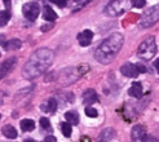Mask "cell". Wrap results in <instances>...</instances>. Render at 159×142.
<instances>
[{
    "mask_svg": "<svg viewBox=\"0 0 159 142\" xmlns=\"http://www.w3.org/2000/svg\"><path fill=\"white\" fill-rule=\"evenodd\" d=\"M53 58L54 54L48 48H42L35 51L31 54L29 61L25 64V66H23L22 76L25 79H29V80L40 76L51 67V65L53 64Z\"/></svg>",
    "mask_w": 159,
    "mask_h": 142,
    "instance_id": "6da1fadb",
    "label": "cell"
},
{
    "mask_svg": "<svg viewBox=\"0 0 159 142\" xmlns=\"http://www.w3.org/2000/svg\"><path fill=\"white\" fill-rule=\"evenodd\" d=\"M123 35L119 33H114L110 36H107L104 42H102L98 47L96 52H94V57H96L97 62L102 65H107L115 58V56L122 49L123 45Z\"/></svg>",
    "mask_w": 159,
    "mask_h": 142,
    "instance_id": "7a4b0ae2",
    "label": "cell"
},
{
    "mask_svg": "<svg viewBox=\"0 0 159 142\" xmlns=\"http://www.w3.org/2000/svg\"><path fill=\"white\" fill-rule=\"evenodd\" d=\"M87 69L88 66H78V67H70V69H63V71L60 74V78H58V82L62 84V85H67V84H71L76 82L78 78H80L84 73H87Z\"/></svg>",
    "mask_w": 159,
    "mask_h": 142,
    "instance_id": "3957f363",
    "label": "cell"
},
{
    "mask_svg": "<svg viewBox=\"0 0 159 142\" xmlns=\"http://www.w3.org/2000/svg\"><path fill=\"white\" fill-rule=\"evenodd\" d=\"M157 53V43L155 39L153 36L146 38L144 42H142L137 49V54L139 57L142 60H152Z\"/></svg>",
    "mask_w": 159,
    "mask_h": 142,
    "instance_id": "277c9868",
    "label": "cell"
},
{
    "mask_svg": "<svg viewBox=\"0 0 159 142\" xmlns=\"http://www.w3.org/2000/svg\"><path fill=\"white\" fill-rule=\"evenodd\" d=\"M129 4H132V0H113L105 8V13L110 17H116L128 9Z\"/></svg>",
    "mask_w": 159,
    "mask_h": 142,
    "instance_id": "5b68a950",
    "label": "cell"
},
{
    "mask_svg": "<svg viewBox=\"0 0 159 142\" xmlns=\"http://www.w3.org/2000/svg\"><path fill=\"white\" fill-rule=\"evenodd\" d=\"M159 21V4L150 8L149 11H146L139 22L140 29H148L150 26H153L154 23H157Z\"/></svg>",
    "mask_w": 159,
    "mask_h": 142,
    "instance_id": "8992f818",
    "label": "cell"
},
{
    "mask_svg": "<svg viewBox=\"0 0 159 142\" xmlns=\"http://www.w3.org/2000/svg\"><path fill=\"white\" fill-rule=\"evenodd\" d=\"M22 12L29 21H35L39 17V13H40V7L38 3H27L23 5Z\"/></svg>",
    "mask_w": 159,
    "mask_h": 142,
    "instance_id": "52a82bcc",
    "label": "cell"
},
{
    "mask_svg": "<svg viewBox=\"0 0 159 142\" xmlns=\"http://www.w3.org/2000/svg\"><path fill=\"white\" fill-rule=\"evenodd\" d=\"M146 129L141 124H136L131 131V141L132 142H146Z\"/></svg>",
    "mask_w": 159,
    "mask_h": 142,
    "instance_id": "ba28073f",
    "label": "cell"
},
{
    "mask_svg": "<svg viewBox=\"0 0 159 142\" xmlns=\"http://www.w3.org/2000/svg\"><path fill=\"white\" fill-rule=\"evenodd\" d=\"M16 65H17V58L16 57H11V58H7L3 64H2V78H5L7 74H9L11 71L16 67Z\"/></svg>",
    "mask_w": 159,
    "mask_h": 142,
    "instance_id": "9c48e42d",
    "label": "cell"
},
{
    "mask_svg": "<svg viewBox=\"0 0 159 142\" xmlns=\"http://www.w3.org/2000/svg\"><path fill=\"white\" fill-rule=\"evenodd\" d=\"M92 39H93V33L91 30H84L78 35V42L82 47H88L92 43Z\"/></svg>",
    "mask_w": 159,
    "mask_h": 142,
    "instance_id": "30bf717a",
    "label": "cell"
},
{
    "mask_svg": "<svg viewBox=\"0 0 159 142\" xmlns=\"http://www.w3.org/2000/svg\"><path fill=\"white\" fill-rule=\"evenodd\" d=\"M120 73L127 76V78H136L139 75V70L136 67V65H132V64H124L120 67Z\"/></svg>",
    "mask_w": 159,
    "mask_h": 142,
    "instance_id": "8fae6325",
    "label": "cell"
},
{
    "mask_svg": "<svg viewBox=\"0 0 159 142\" xmlns=\"http://www.w3.org/2000/svg\"><path fill=\"white\" fill-rule=\"evenodd\" d=\"M82 98H83V104H85V105H92V104H94V102L98 101L97 93L94 92L93 89H87V91L83 93Z\"/></svg>",
    "mask_w": 159,
    "mask_h": 142,
    "instance_id": "7c38bea8",
    "label": "cell"
},
{
    "mask_svg": "<svg viewBox=\"0 0 159 142\" xmlns=\"http://www.w3.org/2000/svg\"><path fill=\"white\" fill-rule=\"evenodd\" d=\"M114 137H115V131L113 128H105L98 135L97 142H111V140Z\"/></svg>",
    "mask_w": 159,
    "mask_h": 142,
    "instance_id": "4fadbf2b",
    "label": "cell"
},
{
    "mask_svg": "<svg viewBox=\"0 0 159 142\" xmlns=\"http://www.w3.org/2000/svg\"><path fill=\"white\" fill-rule=\"evenodd\" d=\"M128 93H129V96H132L134 98H140L142 96V85H141V83H139V82L132 83V85L129 87Z\"/></svg>",
    "mask_w": 159,
    "mask_h": 142,
    "instance_id": "5bb4252c",
    "label": "cell"
},
{
    "mask_svg": "<svg viewBox=\"0 0 159 142\" xmlns=\"http://www.w3.org/2000/svg\"><path fill=\"white\" fill-rule=\"evenodd\" d=\"M21 45H22V43L20 39H11V40H8L7 43H3V48L5 51H16V49H20Z\"/></svg>",
    "mask_w": 159,
    "mask_h": 142,
    "instance_id": "9a60e30c",
    "label": "cell"
},
{
    "mask_svg": "<svg viewBox=\"0 0 159 142\" xmlns=\"http://www.w3.org/2000/svg\"><path fill=\"white\" fill-rule=\"evenodd\" d=\"M57 106H58L57 101H56L54 98H49V100H47V101H45V104H44V105H42V109L44 110L45 113H51V114H53L56 110H57Z\"/></svg>",
    "mask_w": 159,
    "mask_h": 142,
    "instance_id": "2e32d148",
    "label": "cell"
},
{
    "mask_svg": "<svg viewBox=\"0 0 159 142\" xmlns=\"http://www.w3.org/2000/svg\"><path fill=\"white\" fill-rule=\"evenodd\" d=\"M20 127L23 132H31L35 128V122L31 120V119H23L20 123Z\"/></svg>",
    "mask_w": 159,
    "mask_h": 142,
    "instance_id": "e0dca14e",
    "label": "cell"
},
{
    "mask_svg": "<svg viewBox=\"0 0 159 142\" xmlns=\"http://www.w3.org/2000/svg\"><path fill=\"white\" fill-rule=\"evenodd\" d=\"M43 18L45 21H56L57 20V14H56V12L52 9L51 7H44V13H43Z\"/></svg>",
    "mask_w": 159,
    "mask_h": 142,
    "instance_id": "ac0fdd59",
    "label": "cell"
},
{
    "mask_svg": "<svg viewBox=\"0 0 159 142\" xmlns=\"http://www.w3.org/2000/svg\"><path fill=\"white\" fill-rule=\"evenodd\" d=\"M2 132H3V135L7 137V138H16L17 137V131H16V128L14 127H12V125H4L3 127V129H2Z\"/></svg>",
    "mask_w": 159,
    "mask_h": 142,
    "instance_id": "d6986e66",
    "label": "cell"
},
{
    "mask_svg": "<svg viewBox=\"0 0 159 142\" xmlns=\"http://www.w3.org/2000/svg\"><path fill=\"white\" fill-rule=\"evenodd\" d=\"M65 118H66V120H67L70 124L76 125V124L79 123V114H78V111H75V110L67 111V113L65 114Z\"/></svg>",
    "mask_w": 159,
    "mask_h": 142,
    "instance_id": "ffe728a7",
    "label": "cell"
},
{
    "mask_svg": "<svg viewBox=\"0 0 159 142\" xmlns=\"http://www.w3.org/2000/svg\"><path fill=\"white\" fill-rule=\"evenodd\" d=\"M61 129H62V133H63V136L65 137H70L71 136V124L69 122H63L61 124Z\"/></svg>",
    "mask_w": 159,
    "mask_h": 142,
    "instance_id": "44dd1931",
    "label": "cell"
},
{
    "mask_svg": "<svg viewBox=\"0 0 159 142\" xmlns=\"http://www.w3.org/2000/svg\"><path fill=\"white\" fill-rule=\"evenodd\" d=\"M9 20H11V12L3 11V12H2V21H0V25H2V26H5Z\"/></svg>",
    "mask_w": 159,
    "mask_h": 142,
    "instance_id": "7402d4cb",
    "label": "cell"
},
{
    "mask_svg": "<svg viewBox=\"0 0 159 142\" xmlns=\"http://www.w3.org/2000/svg\"><path fill=\"white\" fill-rule=\"evenodd\" d=\"M40 125H42V128L45 129V131H51L52 129L51 128V123H49V120L47 119V118H42L40 119Z\"/></svg>",
    "mask_w": 159,
    "mask_h": 142,
    "instance_id": "603a6c76",
    "label": "cell"
},
{
    "mask_svg": "<svg viewBox=\"0 0 159 142\" xmlns=\"http://www.w3.org/2000/svg\"><path fill=\"white\" fill-rule=\"evenodd\" d=\"M85 115L87 116H89V118H96L97 115H98V113H97V110H94L93 107H87L85 109Z\"/></svg>",
    "mask_w": 159,
    "mask_h": 142,
    "instance_id": "cb8c5ba5",
    "label": "cell"
},
{
    "mask_svg": "<svg viewBox=\"0 0 159 142\" xmlns=\"http://www.w3.org/2000/svg\"><path fill=\"white\" fill-rule=\"evenodd\" d=\"M146 4V0H132V5L134 8H144Z\"/></svg>",
    "mask_w": 159,
    "mask_h": 142,
    "instance_id": "d4e9b609",
    "label": "cell"
},
{
    "mask_svg": "<svg viewBox=\"0 0 159 142\" xmlns=\"http://www.w3.org/2000/svg\"><path fill=\"white\" fill-rule=\"evenodd\" d=\"M51 3H53V4H56L57 7H60V8H65L66 7V0H49Z\"/></svg>",
    "mask_w": 159,
    "mask_h": 142,
    "instance_id": "484cf974",
    "label": "cell"
},
{
    "mask_svg": "<svg viewBox=\"0 0 159 142\" xmlns=\"http://www.w3.org/2000/svg\"><path fill=\"white\" fill-rule=\"evenodd\" d=\"M136 67H137V70H139V73H146V67H145V65L137 64Z\"/></svg>",
    "mask_w": 159,
    "mask_h": 142,
    "instance_id": "4316f807",
    "label": "cell"
},
{
    "mask_svg": "<svg viewBox=\"0 0 159 142\" xmlns=\"http://www.w3.org/2000/svg\"><path fill=\"white\" fill-rule=\"evenodd\" d=\"M43 142H56V138L53 136H48V137H45L43 140Z\"/></svg>",
    "mask_w": 159,
    "mask_h": 142,
    "instance_id": "83f0119b",
    "label": "cell"
},
{
    "mask_svg": "<svg viewBox=\"0 0 159 142\" xmlns=\"http://www.w3.org/2000/svg\"><path fill=\"white\" fill-rule=\"evenodd\" d=\"M146 142H159V140H157V138L153 137V136H149L148 140H146Z\"/></svg>",
    "mask_w": 159,
    "mask_h": 142,
    "instance_id": "f1b7e54d",
    "label": "cell"
},
{
    "mask_svg": "<svg viewBox=\"0 0 159 142\" xmlns=\"http://www.w3.org/2000/svg\"><path fill=\"white\" fill-rule=\"evenodd\" d=\"M154 67L157 69V71H158V74H159V58L154 61Z\"/></svg>",
    "mask_w": 159,
    "mask_h": 142,
    "instance_id": "f546056e",
    "label": "cell"
},
{
    "mask_svg": "<svg viewBox=\"0 0 159 142\" xmlns=\"http://www.w3.org/2000/svg\"><path fill=\"white\" fill-rule=\"evenodd\" d=\"M42 29H43V31H48V30L52 29V25H49V26H47V25H45V26H43Z\"/></svg>",
    "mask_w": 159,
    "mask_h": 142,
    "instance_id": "4dcf8cb0",
    "label": "cell"
},
{
    "mask_svg": "<svg viewBox=\"0 0 159 142\" xmlns=\"http://www.w3.org/2000/svg\"><path fill=\"white\" fill-rule=\"evenodd\" d=\"M25 142H36L35 140H33V138H26L25 140Z\"/></svg>",
    "mask_w": 159,
    "mask_h": 142,
    "instance_id": "1f68e13d",
    "label": "cell"
},
{
    "mask_svg": "<svg viewBox=\"0 0 159 142\" xmlns=\"http://www.w3.org/2000/svg\"><path fill=\"white\" fill-rule=\"evenodd\" d=\"M9 2H11V0H4V3L8 5V4H9Z\"/></svg>",
    "mask_w": 159,
    "mask_h": 142,
    "instance_id": "d6a6232c",
    "label": "cell"
},
{
    "mask_svg": "<svg viewBox=\"0 0 159 142\" xmlns=\"http://www.w3.org/2000/svg\"><path fill=\"white\" fill-rule=\"evenodd\" d=\"M74 2H82V0H74Z\"/></svg>",
    "mask_w": 159,
    "mask_h": 142,
    "instance_id": "836d02e7",
    "label": "cell"
}]
</instances>
